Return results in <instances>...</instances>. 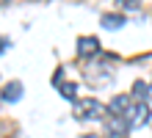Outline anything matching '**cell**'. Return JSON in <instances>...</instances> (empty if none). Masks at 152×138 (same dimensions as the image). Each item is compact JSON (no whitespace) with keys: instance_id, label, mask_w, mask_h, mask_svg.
I'll list each match as a JSON object with an SVG mask.
<instances>
[{"instance_id":"cell-1","label":"cell","mask_w":152,"mask_h":138,"mask_svg":"<svg viewBox=\"0 0 152 138\" xmlns=\"http://www.w3.org/2000/svg\"><path fill=\"white\" fill-rule=\"evenodd\" d=\"M75 116H77V119H83V122H97V119H102V116H105V108H102L100 99L86 97V99H80V102H77Z\"/></svg>"},{"instance_id":"cell-2","label":"cell","mask_w":152,"mask_h":138,"mask_svg":"<svg viewBox=\"0 0 152 138\" xmlns=\"http://www.w3.org/2000/svg\"><path fill=\"white\" fill-rule=\"evenodd\" d=\"M149 116H152L149 105H147V102H136V105H130L127 116H124V122H127L130 127H141V124L149 122Z\"/></svg>"},{"instance_id":"cell-3","label":"cell","mask_w":152,"mask_h":138,"mask_svg":"<svg viewBox=\"0 0 152 138\" xmlns=\"http://www.w3.org/2000/svg\"><path fill=\"white\" fill-rule=\"evenodd\" d=\"M97 53H100V42H97L94 36L77 39V55H80V58H94Z\"/></svg>"},{"instance_id":"cell-4","label":"cell","mask_w":152,"mask_h":138,"mask_svg":"<svg viewBox=\"0 0 152 138\" xmlns=\"http://www.w3.org/2000/svg\"><path fill=\"white\" fill-rule=\"evenodd\" d=\"M108 110H111V116L124 119V116H127V110H130V97H127V94H116V97L111 99Z\"/></svg>"},{"instance_id":"cell-5","label":"cell","mask_w":152,"mask_h":138,"mask_svg":"<svg viewBox=\"0 0 152 138\" xmlns=\"http://www.w3.org/2000/svg\"><path fill=\"white\" fill-rule=\"evenodd\" d=\"M3 99H6V102H20V99H22V83L20 80L6 83V86H3Z\"/></svg>"},{"instance_id":"cell-6","label":"cell","mask_w":152,"mask_h":138,"mask_svg":"<svg viewBox=\"0 0 152 138\" xmlns=\"http://www.w3.org/2000/svg\"><path fill=\"white\" fill-rule=\"evenodd\" d=\"M124 17L122 14H102V20H100V25L105 28V31H119V28H124Z\"/></svg>"},{"instance_id":"cell-7","label":"cell","mask_w":152,"mask_h":138,"mask_svg":"<svg viewBox=\"0 0 152 138\" xmlns=\"http://www.w3.org/2000/svg\"><path fill=\"white\" fill-rule=\"evenodd\" d=\"M133 97L138 99V102H147V97H149V86L144 80H136L133 83Z\"/></svg>"},{"instance_id":"cell-8","label":"cell","mask_w":152,"mask_h":138,"mask_svg":"<svg viewBox=\"0 0 152 138\" xmlns=\"http://www.w3.org/2000/svg\"><path fill=\"white\" fill-rule=\"evenodd\" d=\"M56 88L61 91L64 99H75L77 97V86H75V83H61V86H56Z\"/></svg>"},{"instance_id":"cell-9","label":"cell","mask_w":152,"mask_h":138,"mask_svg":"<svg viewBox=\"0 0 152 138\" xmlns=\"http://www.w3.org/2000/svg\"><path fill=\"white\" fill-rule=\"evenodd\" d=\"M124 11H136V8H141V0H116Z\"/></svg>"},{"instance_id":"cell-10","label":"cell","mask_w":152,"mask_h":138,"mask_svg":"<svg viewBox=\"0 0 152 138\" xmlns=\"http://www.w3.org/2000/svg\"><path fill=\"white\" fill-rule=\"evenodd\" d=\"M8 47H11V42H8V39H6V36H0V53H6Z\"/></svg>"},{"instance_id":"cell-11","label":"cell","mask_w":152,"mask_h":138,"mask_svg":"<svg viewBox=\"0 0 152 138\" xmlns=\"http://www.w3.org/2000/svg\"><path fill=\"white\" fill-rule=\"evenodd\" d=\"M61 77H64V69H56V75H53V83L61 86Z\"/></svg>"},{"instance_id":"cell-12","label":"cell","mask_w":152,"mask_h":138,"mask_svg":"<svg viewBox=\"0 0 152 138\" xmlns=\"http://www.w3.org/2000/svg\"><path fill=\"white\" fill-rule=\"evenodd\" d=\"M83 138H102V135H83Z\"/></svg>"}]
</instances>
